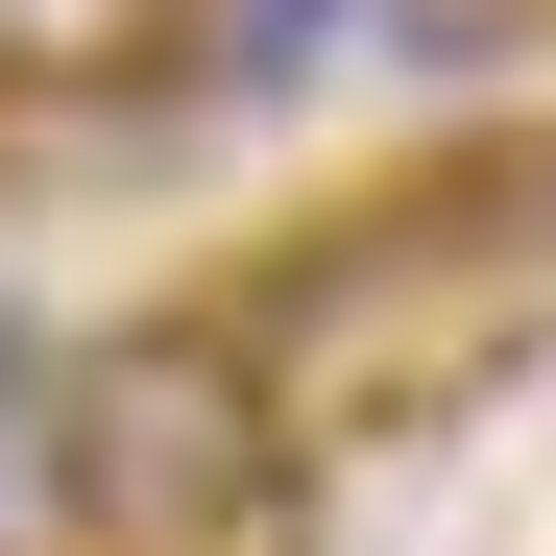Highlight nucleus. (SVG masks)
<instances>
[{
  "label": "nucleus",
  "mask_w": 556,
  "mask_h": 556,
  "mask_svg": "<svg viewBox=\"0 0 556 556\" xmlns=\"http://www.w3.org/2000/svg\"><path fill=\"white\" fill-rule=\"evenodd\" d=\"M73 508L98 556H315V412L242 315H122L73 339Z\"/></svg>",
  "instance_id": "f257e3e1"
},
{
  "label": "nucleus",
  "mask_w": 556,
  "mask_h": 556,
  "mask_svg": "<svg viewBox=\"0 0 556 556\" xmlns=\"http://www.w3.org/2000/svg\"><path fill=\"white\" fill-rule=\"evenodd\" d=\"M218 0H0V98H122V73H169Z\"/></svg>",
  "instance_id": "7ed1b4c3"
},
{
  "label": "nucleus",
  "mask_w": 556,
  "mask_h": 556,
  "mask_svg": "<svg viewBox=\"0 0 556 556\" xmlns=\"http://www.w3.org/2000/svg\"><path fill=\"white\" fill-rule=\"evenodd\" d=\"M0 556H98V508H73V339L0 315Z\"/></svg>",
  "instance_id": "f03ea898"
},
{
  "label": "nucleus",
  "mask_w": 556,
  "mask_h": 556,
  "mask_svg": "<svg viewBox=\"0 0 556 556\" xmlns=\"http://www.w3.org/2000/svg\"><path fill=\"white\" fill-rule=\"evenodd\" d=\"M363 0H218V98H315Z\"/></svg>",
  "instance_id": "20e7f679"
}]
</instances>
